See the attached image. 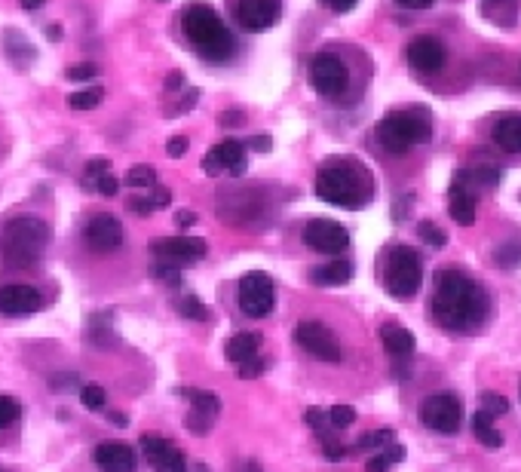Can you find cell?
<instances>
[{"mask_svg": "<svg viewBox=\"0 0 521 472\" xmlns=\"http://www.w3.org/2000/svg\"><path fill=\"white\" fill-rule=\"evenodd\" d=\"M479 408L488 411L491 417H503V414H509V399L506 396H497V393H485Z\"/></svg>", "mask_w": 521, "mask_h": 472, "instance_id": "f35d334b", "label": "cell"}, {"mask_svg": "<svg viewBox=\"0 0 521 472\" xmlns=\"http://www.w3.org/2000/svg\"><path fill=\"white\" fill-rule=\"evenodd\" d=\"M491 138L503 154H521V111L500 114L491 129Z\"/></svg>", "mask_w": 521, "mask_h": 472, "instance_id": "ffe728a7", "label": "cell"}, {"mask_svg": "<svg viewBox=\"0 0 521 472\" xmlns=\"http://www.w3.org/2000/svg\"><path fill=\"white\" fill-rule=\"evenodd\" d=\"M295 341L301 350H307L313 359H322V362H341V344L335 338L328 325L322 322H301L295 328Z\"/></svg>", "mask_w": 521, "mask_h": 472, "instance_id": "8fae6325", "label": "cell"}, {"mask_svg": "<svg viewBox=\"0 0 521 472\" xmlns=\"http://www.w3.org/2000/svg\"><path fill=\"white\" fill-rule=\"evenodd\" d=\"M246 160H249V154H246V148L240 145V141H233V138H224L221 145H215L209 154H206V160H203V169H206V175H221V172H227V175H243L246 172Z\"/></svg>", "mask_w": 521, "mask_h": 472, "instance_id": "9a60e30c", "label": "cell"}, {"mask_svg": "<svg viewBox=\"0 0 521 472\" xmlns=\"http://www.w3.org/2000/svg\"><path fill=\"white\" fill-rule=\"evenodd\" d=\"M236 301H240V310L246 316H267L276 307V289L273 279L264 270H252L246 276H240V292H236Z\"/></svg>", "mask_w": 521, "mask_h": 472, "instance_id": "9c48e42d", "label": "cell"}, {"mask_svg": "<svg viewBox=\"0 0 521 472\" xmlns=\"http://www.w3.org/2000/svg\"><path fill=\"white\" fill-rule=\"evenodd\" d=\"M145 197L151 200L154 209H166V206L172 203V191H169V187H151V191H148Z\"/></svg>", "mask_w": 521, "mask_h": 472, "instance_id": "f6af8a7d", "label": "cell"}, {"mask_svg": "<svg viewBox=\"0 0 521 472\" xmlns=\"http://www.w3.org/2000/svg\"><path fill=\"white\" fill-rule=\"evenodd\" d=\"M187 396V402H191V411H187V430L191 433H206L215 417L221 414V402L218 396L206 393V390H181Z\"/></svg>", "mask_w": 521, "mask_h": 472, "instance_id": "ac0fdd59", "label": "cell"}, {"mask_svg": "<svg viewBox=\"0 0 521 472\" xmlns=\"http://www.w3.org/2000/svg\"><path fill=\"white\" fill-rule=\"evenodd\" d=\"M141 451H145L148 463L157 472H187V457L163 436L157 433H145L141 436Z\"/></svg>", "mask_w": 521, "mask_h": 472, "instance_id": "e0dca14e", "label": "cell"}, {"mask_svg": "<svg viewBox=\"0 0 521 472\" xmlns=\"http://www.w3.org/2000/svg\"><path fill=\"white\" fill-rule=\"evenodd\" d=\"M307 423H310V427L319 433V439L328 436V427H331V423H328V411H322V408H310V411H307Z\"/></svg>", "mask_w": 521, "mask_h": 472, "instance_id": "60d3db41", "label": "cell"}, {"mask_svg": "<svg viewBox=\"0 0 521 472\" xmlns=\"http://www.w3.org/2000/svg\"><path fill=\"white\" fill-rule=\"evenodd\" d=\"M99 77V65H92V62H83V65H74L68 71V80H96Z\"/></svg>", "mask_w": 521, "mask_h": 472, "instance_id": "ee69618b", "label": "cell"}, {"mask_svg": "<svg viewBox=\"0 0 521 472\" xmlns=\"http://www.w3.org/2000/svg\"><path fill=\"white\" fill-rule=\"evenodd\" d=\"M181 31L187 43H191L206 62L221 65V62H230L236 53V40L221 22V16L209 4H200V0L181 10Z\"/></svg>", "mask_w": 521, "mask_h": 472, "instance_id": "3957f363", "label": "cell"}, {"mask_svg": "<svg viewBox=\"0 0 521 472\" xmlns=\"http://www.w3.org/2000/svg\"><path fill=\"white\" fill-rule=\"evenodd\" d=\"M316 197L338 209H362L374 197V178L356 157H328L316 172Z\"/></svg>", "mask_w": 521, "mask_h": 472, "instance_id": "7a4b0ae2", "label": "cell"}, {"mask_svg": "<svg viewBox=\"0 0 521 472\" xmlns=\"http://www.w3.org/2000/svg\"><path fill=\"white\" fill-rule=\"evenodd\" d=\"M264 371V362L261 359H249L243 368H240V377H243V381H249V377H258Z\"/></svg>", "mask_w": 521, "mask_h": 472, "instance_id": "7dc6e473", "label": "cell"}, {"mask_svg": "<svg viewBox=\"0 0 521 472\" xmlns=\"http://www.w3.org/2000/svg\"><path fill=\"white\" fill-rule=\"evenodd\" d=\"M399 7H405V10H430L436 0H396Z\"/></svg>", "mask_w": 521, "mask_h": 472, "instance_id": "f907efd6", "label": "cell"}, {"mask_svg": "<svg viewBox=\"0 0 521 472\" xmlns=\"http://www.w3.org/2000/svg\"><path fill=\"white\" fill-rule=\"evenodd\" d=\"M46 37H50V40H59V37H62V28H59V25H46Z\"/></svg>", "mask_w": 521, "mask_h": 472, "instance_id": "680465c9", "label": "cell"}, {"mask_svg": "<svg viewBox=\"0 0 521 472\" xmlns=\"http://www.w3.org/2000/svg\"><path fill=\"white\" fill-rule=\"evenodd\" d=\"M304 243H307L313 252H322V255H341V252L350 246V233H347V227L338 224V221L313 218V221H307V227H304Z\"/></svg>", "mask_w": 521, "mask_h": 472, "instance_id": "7c38bea8", "label": "cell"}, {"mask_svg": "<svg viewBox=\"0 0 521 472\" xmlns=\"http://www.w3.org/2000/svg\"><path fill=\"white\" fill-rule=\"evenodd\" d=\"M258 350H261V335H255V332L233 335L227 341V359L236 365H246L249 359H258Z\"/></svg>", "mask_w": 521, "mask_h": 472, "instance_id": "4316f807", "label": "cell"}, {"mask_svg": "<svg viewBox=\"0 0 521 472\" xmlns=\"http://www.w3.org/2000/svg\"><path fill=\"white\" fill-rule=\"evenodd\" d=\"M187 145H191V141H187L184 135H172V138L166 141V154H169L172 160H178V157L187 154Z\"/></svg>", "mask_w": 521, "mask_h": 472, "instance_id": "bcb514c9", "label": "cell"}, {"mask_svg": "<svg viewBox=\"0 0 521 472\" xmlns=\"http://www.w3.org/2000/svg\"><path fill=\"white\" fill-rule=\"evenodd\" d=\"M472 433H476V439L485 445V448H500L503 445V436H500V430L494 427V417L488 414V411H476L472 414Z\"/></svg>", "mask_w": 521, "mask_h": 472, "instance_id": "f1b7e54d", "label": "cell"}, {"mask_svg": "<svg viewBox=\"0 0 521 472\" xmlns=\"http://www.w3.org/2000/svg\"><path fill=\"white\" fill-rule=\"evenodd\" d=\"M43 4H46V0H19V7H22V10H28V13L40 10Z\"/></svg>", "mask_w": 521, "mask_h": 472, "instance_id": "9f6ffc18", "label": "cell"}, {"mask_svg": "<svg viewBox=\"0 0 521 472\" xmlns=\"http://www.w3.org/2000/svg\"><path fill=\"white\" fill-rule=\"evenodd\" d=\"M381 282L396 301H411L423 282L420 255L408 246H390L381 258Z\"/></svg>", "mask_w": 521, "mask_h": 472, "instance_id": "8992f818", "label": "cell"}, {"mask_svg": "<svg viewBox=\"0 0 521 472\" xmlns=\"http://www.w3.org/2000/svg\"><path fill=\"white\" fill-rule=\"evenodd\" d=\"M151 273H154V276H157L160 282H166V286H172V289H175L178 282H181V273H178V267H169V264H160V261H157V264L151 267Z\"/></svg>", "mask_w": 521, "mask_h": 472, "instance_id": "b9f144b4", "label": "cell"}, {"mask_svg": "<svg viewBox=\"0 0 521 472\" xmlns=\"http://www.w3.org/2000/svg\"><path fill=\"white\" fill-rule=\"evenodd\" d=\"M402 457H405V448H402V445H387L381 454H374V457L365 463V472H390Z\"/></svg>", "mask_w": 521, "mask_h": 472, "instance_id": "f546056e", "label": "cell"}, {"mask_svg": "<svg viewBox=\"0 0 521 472\" xmlns=\"http://www.w3.org/2000/svg\"><path fill=\"white\" fill-rule=\"evenodd\" d=\"M236 123H240V114H236V111L221 114V126H236Z\"/></svg>", "mask_w": 521, "mask_h": 472, "instance_id": "6f0895ef", "label": "cell"}, {"mask_svg": "<svg viewBox=\"0 0 521 472\" xmlns=\"http://www.w3.org/2000/svg\"><path fill=\"white\" fill-rule=\"evenodd\" d=\"M126 187H135V191H151V187H157V172L154 166H132L129 175H126Z\"/></svg>", "mask_w": 521, "mask_h": 472, "instance_id": "1f68e13d", "label": "cell"}, {"mask_svg": "<svg viewBox=\"0 0 521 472\" xmlns=\"http://www.w3.org/2000/svg\"><path fill=\"white\" fill-rule=\"evenodd\" d=\"M430 135H433V114L423 105L396 108L377 123V141H381V148L393 157L414 151L420 141H426Z\"/></svg>", "mask_w": 521, "mask_h": 472, "instance_id": "5b68a950", "label": "cell"}, {"mask_svg": "<svg viewBox=\"0 0 521 472\" xmlns=\"http://www.w3.org/2000/svg\"><path fill=\"white\" fill-rule=\"evenodd\" d=\"M310 86L325 99H338L350 86L347 65L335 53H316L310 59Z\"/></svg>", "mask_w": 521, "mask_h": 472, "instance_id": "52a82bcc", "label": "cell"}, {"mask_svg": "<svg viewBox=\"0 0 521 472\" xmlns=\"http://www.w3.org/2000/svg\"><path fill=\"white\" fill-rule=\"evenodd\" d=\"M279 16H282V0H240L236 4V22L252 34L273 28Z\"/></svg>", "mask_w": 521, "mask_h": 472, "instance_id": "2e32d148", "label": "cell"}, {"mask_svg": "<svg viewBox=\"0 0 521 472\" xmlns=\"http://www.w3.org/2000/svg\"><path fill=\"white\" fill-rule=\"evenodd\" d=\"M151 252L160 264L169 267H181V264H194L200 258H206L209 246L200 236H160V240L151 243Z\"/></svg>", "mask_w": 521, "mask_h": 472, "instance_id": "30bf717a", "label": "cell"}, {"mask_svg": "<svg viewBox=\"0 0 521 472\" xmlns=\"http://www.w3.org/2000/svg\"><path fill=\"white\" fill-rule=\"evenodd\" d=\"M393 439H396V433H393V430H374V433H368V436H362V439L356 442V451H368V448H387V445H393Z\"/></svg>", "mask_w": 521, "mask_h": 472, "instance_id": "8d00e7d4", "label": "cell"}, {"mask_svg": "<svg viewBox=\"0 0 521 472\" xmlns=\"http://www.w3.org/2000/svg\"><path fill=\"white\" fill-rule=\"evenodd\" d=\"M92 457H96V466L102 472H132L135 469V451L126 448V445H99L96 451H92Z\"/></svg>", "mask_w": 521, "mask_h": 472, "instance_id": "7402d4cb", "label": "cell"}, {"mask_svg": "<svg viewBox=\"0 0 521 472\" xmlns=\"http://www.w3.org/2000/svg\"><path fill=\"white\" fill-rule=\"evenodd\" d=\"M350 279H353V264L350 261H341V258L310 270V282H313V286H344V282H350Z\"/></svg>", "mask_w": 521, "mask_h": 472, "instance_id": "484cf974", "label": "cell"}, {"mask_svg": "<svg viewBox=\"0 0 521 472\" xmlns=\"http://www.w3.org/2000/svg\"><path fill=\"white\" fill-rule=\"evenodd\" d=\"M108 169H111V160L108 157H92L86 163V184H96L102 175H108Z\"/></svg>", "mask_w": 521, "mask_h": 472, "instance_id": "ab89813d", "label": "cell"}, {"mask_svg": "<svg viewBox=\"0 0 521 472\" xmlns=\"http://www.w3.org/2000/svg\"><path fill=\"white\" fill-rule=\"evenodd\" d=\"M381 341H384V347H387V353L399 362V359H408L411 353H414V335L408 332V328H402V325H396V322H387L384 328H381Z\"/></svg>", "mask_w": 521, "mask_h": 472, "instance_id": "d4e9b609", "label": "cell"}, {"mask_svg": "<svg viewBox=\"0 0 521 472\" xmlns=\"http://www.w3.org/2000/svg\"><path fill=\"white\" fill-rule=\"evenodd\" d=\"M430 319L448 335H479L491 319V298L469 273L445 267L433 276Z\"/></svg>", "mask_w": 521, "mask_h": 472, "instance_id": "6da1fadb", "label": "cell"}, {"mask_svg": "<svg viewBox=\"0 0 521 472\" xmlns=\"http://www.w3.org/2000/svg\"><path fill=\"white\" fill-rule=\"evenodd\" d=\"M233 472H264V469L258 466V460H240Z\"/></svg>", "mask_w": 521, "mask_h": 472, "instance_id": "11a10c76", "label": "cell"}, {"mask_svg": "<svg viewBox=\"0 0 521 472\" xmlns=\"http://www.w3.org/2000/svg\"><path fill=\"white\" fill-rule=\"evenodd\" d=\"M270 145H273V141H270L267 135H255V138H249V151L264 154V151H270Z\"/></svg>", "mask_w": 521, "mask_h": 472, "instance_id": "681fc988", "label": "cell"}, {"mask_svg": "<svg viewBox=\"0 0 521 472\" xmlns=\"http://www.w3.org/2000/svg\"><path fill=\"white\" fill-rule=\"evenodd\" d=\"M479 13H482L491 25L506 28V25H515V19H518V0H482Z\"/></svg>", "mask_w": 521, "mask_h": 472, "instance_id": "83f0119b", "label": "cell"}, {"mask_svg": "<svg viewBox=\"0 0 521 472\" xmlns=\"http://www.w3.org/2000/svg\"><path fill=\"white\" fill-rule=\"evenodd\" d=\"M80 402H83L89 411H102L105 402H108V396H105V390H102L99 384H86V387L80 390Z\"/></svg>", "mask_w": 521, "mask_h": 472, "instance_id": "74e56055", "label": "cell"}, {"mask_svg": "<svg viewBox=\"0 0 521 472\" xmlns=\"http://www.w3.org/2000/svg\"><path fill=\"white\" fill-rule=\"evenodd\" d=\"M111 420L117 423V427H123V423H126V417H120V411H114V414H111Z\"/></svg>", "mask_w": 521, "mask_h": 472, "instance_id": "91938a15", "label": "cell"}, {"mask_svg": "<svg viewBox=\"0 0 521 472\" xmlns=\"http://www.w3.org/2000/svg\"><path fill=\"white\" fill-rule=\"evenodd\" d=\"M92 187H96V194H102V197H117V191H120V181L108 172V175H102L96 184H92Z\"/></svg>", "mask_w": 521, "mask_h": 472, "instance_id": "7bdbcfd3", "label": "cell"}, {"mask_svg": "<svg viewBox=\"0 0 521 472\" xmlns=\"http://www.w3.org/2000/svg\"><path fill=\"white\" fill-rule=\"evenodd\" d=\"M328 423H331V430H347L356 423V408L350 405H335L328 411Z\"/></svg>", "mask_w": 521, "mask_h": 472, "instance_id": "e575fe53", "label": "cell"}, {"mask_svg": "<svg viewBox=\"0 0 521 472\" xmlns=\"http://www.w3.org/2000/svg\"><path fill=\"white\" fill-rule=\"evenodd\" d=\"M454 181H460L466 191H472V194H476V191H494V187L500 184V169L494 163H488V160L469 163V166L460 169V175Z\"/></svg>", "mask_w": 521, "mask_h": 472, "instance_id": "44dd1931", "label": "cell"}, {"mask_svg": "<svg viewBox=\"0 0 521 472\" xmlns=\"http://www.w3.org/2000/svg\"><path fill=\"white\" fill-rule=\"evenodd\" d=\"M43 307V298L34 286H4L0 289V313L4 316H31Z\"/></svg>", "mask_w": 521, "mask_h": 472, "instance_id": "d6986e66", "label": "cell"}, {"mask_svg": "<svg viewBox=\"0 0 521 472\" xmlns=\"http://www.w3.org/2000/svg\"><path fill=\"white\" fill-rule=\"evenodd\" d=\"M102 99H105V89L92 86V89H80V92H74V96H68V105L74 111H92V108L102 105Z\"/></svg>", "mask_w": 521, "mask_h": 472, "instance_id": "4dcf8cb0", "label": "cell"}, {"mask_svg": "<svg viewBox=\"0 0 521 472\" xmlns=\"http://www.w3.org/2000/svg\"><path fill=\"white\" fill-rule=\"evenodd\" d=\"M0 46H4V56H7L16 68H22V71L37 59V50L31 46V40H28L22 31H16V28H7L4 34H0Z\"/></svg>", "mask_w": 521, "mask_h": 472, "instance_id": "603a6c76", "label": "cell"}, {"mask_svg": "<svg viewBox=\"0 0 521 472\" xmlns=\"http://www.w3.org/2000/svg\"><path fill=\"white\" fill-rule=\"evenodd\" d=\"M0 472H4V469H0Z\"/></svg>", "mask_w": 521, "mask_h": 472, "instance_id": "94428289", "label": "cell"}, {"mask_svg": "<svg viewBox=\"0 0 521 472\" xmlns=\"http://www.w3.org/2000/svg\"><path fill=\"white\" fill-rule=\"evenodd\" d=\"M175 221H178V227H194L197 224V212L181 209V212H175Z\"/></svg>", "mask_w": 521, "mask_h": 472, "instance_id": "816d5d0a", "label": "cell"}, {"mask_svg": "<svg viewBox=\"0 0 521 472\" xmlns=\"http://www.w3.org/2000/svg\"><path fill=\"white\" fill-rule=\"evenodd\" d=\"M417 236L426 246H433V249H442L448 243V233L439 224H433V221H420L417 224Z\"/></svg>", "mask_w": 521, "mask_h": 472, "instance_id": "d6a6232c", "label": "cell"}, {"mask_svg": "<svg viewBox=\"0 0 521 472\" xmlns=\"http://www.w3.org/2000/svg\"><path fill=\"white\" fill-rule=\"evenodd\" d=\"M448 212L460 227H472L476 224V194L466 191L460 181H454L448 191Z\"/></svg>", "mask_w": 521, "mask_h": 472, "instance_id": "cb8c5ba5", "label": "cell"}, {"mask_svg": "<svg viewBox=\"0 0 521 472\" xmlns=\"http://www.w3.org/2000/svg\"><path fill=\"white\" fill-rule=\"evenodd\" d=\"M129 209H132V212H141V215H151V212H154V206H151L148 197H132V200H129Z\"/></svg>", "mask_w": 521, "mask_h": 472, "instance_id": "c3c4849f", "label": "cell"}, {"mask_svg": "<svg viewBox=\"0 0 521 472\" xmlns=\"http://www.w3.org/2000/svg\"><path fill=\"white\" fill-rule=\"evenodd\" d=\"M83 240L92 252L99 255H108V252H117L123 246V224L120 218L102 212V215H92L86 221V230H83Z\"/></svg>", "mask_w": 521, "mask_h": 472, "instance_id": "4fadbf2b", "label": "cell"}, {"mask_svg": "<svg viewBox=\"0 0 521 472\" xmlns=\"http://www.w3.org/2000/svg\"><path fill=\"white\" fill-rule=\"evenodd\" d=\"M420 423L433 433H457L463 423V405L457 396L451 393H439V396H426L420 402Z\"/></svg>", "mask_w": 521, "mask_h": 472, "instance_id": "ba28073f", "label": "cell"}, {"mask_svg": "<svg viewBox=\"0 0 521 472\" xmlns=\"http://www.w3.org/2000/svg\"><path fill=\"white\" fill-rule=\"evenodd\" d=\"M181 86H184V74L172 71V74L166 77V92H175V89H181Z\"/></svg>", "mask_w": 521, "mask_h": 472, "instance_id": "db71d44e", "label": "cell"}, {"mask_svg": "<svg viewBox=\"0 0 521 472\" xmlns=\"http://www.w3.org/2000/svg\"><path fill=\"white\" fill-rule=\"evenodd\" d=\"M46 243H50V224L34 215H16L0 230V258L16 270H25L43 258Z\"/></svg>", "mask_w": 521, "mask_h": 472, "instance_id": "277c9868", "label": "cell"}, {"mask_svg": "<svg viewBox=\"0 0 521 472\" xmlns=\"http://www.w3.org/2000/svg\"><path fill=\"white\" fill-rule=\"evenodd\" d=\"M19 417H22V405L13 396H0V430L13 427Z\"/></svg>", "mask_w": 521, "mask_h": 472, "instance_id": "d590c367", "label": "cell"}, {"mask_svg": "<svg viewBox=\"0 0 521 472\" xmlns=\"http://www.w3.org/2000/svg\"><path fill=\"white\" fill-rule=\"evenodd\" d=\"M405 59L414 71L420 74H436L445 68L448 62V53H445V43L433 34H420L408 43V50H405Z\"/></svg>", "mask_w": 521, "mask_h": 472, "instance_id": "5bb4252c", "label": "cell"}, {"mask_svg": "<svg viewBox=\"0 0 521 472\" xmlns=\"http://www.w3.org/2000/svg\"><path fill=\"white\" fill-rule=\"evenodd\" d=\"M178 310H181V316L194 319V322H206V319H209V307H206L197 295H184V298L178 301Z\"/></svg>", "mask_w": 521, "mask_h": 472, "instance_id": "836d02e7", "label": "cell"}, {"mask_svg": "<svg viewBox=\"0 0 521 472\" xmlns=\"http://www.w3.org/2000/svg\"><path fill=\"white\" fill-rule=\"evenodd\" d=\"M325 4L335 10V13H350L359 4V0H325Z\"/></svg>", "mask_w": 521, "mask_h": 472, "instance_id": "f5cc1de1", "label": "cell"}]
</instances>
